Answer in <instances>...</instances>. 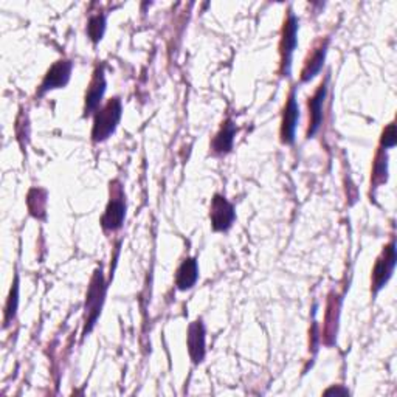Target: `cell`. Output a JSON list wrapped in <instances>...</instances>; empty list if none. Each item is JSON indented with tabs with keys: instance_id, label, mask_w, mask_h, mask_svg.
<instances>
[{
	"instance_id": "cell-1",
	"label": "cell",
	"mask_w": 397,
	"mask_h": 397,
	"mask_svg": "<svg viewBox=\"0 0 397 397\" xmlns=\"http://www.w3.org/2000/svg\"><path fill=\"white\" fill-rule=\"evenodd\" d=\"M120 118H122V101H120L118 98H113L96 113L94 131H92V137H94V140L103 141L110 137L113 131L117 129Z\"/></svg>"
},
{
	"instance_id": "cell-2",
	"label": "cell",
	"mask_w": 397,
	"mask_h": 397,
	"mask_svg": "<svg viewBox=\"0 0 397 397\" xmlns=\"http://www.w3.org/2000/svg\"><path fill=\"white\" fill-rule=\"evenodd\" d=\"M104 294H106V284L103 280L101 270H96L94 280L90 282L89 292H87V301H86V328H84V334L92 331L94 328L99 312H101V306L104 301Z\"/></svg>"
},
{
	"instance_id": "cell-3",
	"label": "cell",
	"mask_w": 397,
	"mask_h": 397,
	"mask_svg": "<svg viewBox=\"0 0 397 397\" xmlns=\"http://www.w3.org/2000/svg\"><path fill=\"white\" fill-rule=\"evenodd\" d=\"M296 34H298V17L294 13H290L284 24V30H282V41H281V70L284 76L290 73L292 56L298 44Z\"/></svg>"
},
{
	"instance_id": "cell-4",
	"label": "cell",
	"mask_w": 397,
	"mask_h": 397,
	"mask_svg": "<svg viewBox=\"0 0 397 397\" xmlns=\"http://www.w3.org/2000/svg\"><path fill=\"white\" fill-rule=\"evenodd\" d=\"M211 225L216 231H226L235 222V208L224 196L216 194L211 202Z\"/></svg>"
},
{
	"instance_id": "cell-5",
	"label": "cell",
	"mask_w": 397,
	"mask_h": 397,
	"mask_svg": "<svg viewBox=\"0 0 397 397\" xmlns=\"http://www.w3.org/2000/svg\"><path fill=\"white\" fill-rule=\"evenodd\" d=\"M396 266V248L394 243L385 247L384 253L380 254V258L377 259L373 270V284H374V292H379V290L384 287L388 280L391 278L393 270Z\"/></svg>"
},
{
	"instance_id": "cell-6",
	"label": "cell",
	"mask_w": 397,
	"mask_h": 397,
	"mask_svg": "<svg viewBox=\"0 0 397 397\" xmlns=\"http://www.w3.org/2000/svg\"><path fill=\"white\" fill-rule=\"evenodd\" d=\"M70 73H72V62L70 61L56 62L47 72L44 81H42L39 94H45L48 90L64 87L70 80Z\"/></svg>"
},
{
	"instance_id": "cell-7",
	"label": "cell",
	"mask_w": 397,
	"mask_h": 397,
	"mask_svg": "<svg viewBox=\"0 0 397 397\" xmlns=\"http://www.w3.org/2000/svg\"><path fill=\"white\" fill-rule=\"evenodd\" d=\"M188 351L194 363H201L207 352V335L202 320H197L188 329Z\"/></svg>"
},
{
	"instance_id": "cell-8",
	"label": "cell",
	"mask_w": 397,
	"mask_h": 397,
	"mask_svg": "<svg viewBox=\"0 0 397 397\" xmlns=\"http://www.w3.org/2000/svg\"><path fill=\"white\" fill-rule=\"evenodd\" d=\"M298 118H300V108H298L295 90H294L289 96V101L284 109V115H282V126H281V138L287 145H292L295 140V129L298 124Z\"/></svg>"
},
{
	"instance_id": "cell-9",
	"label": "cell",
	"mask_w": 397,
	"mask_h": 397,
	"mask_svg": "<svg viewBox=\"0 0 397 397\" xmlns=\"http://www.w3.org/2000/svg\"><path fill=\"white\" fill-rule=\"evenodd\" d=\"M326 94H328V87H326V82H323L320 89L315 92V95L312 96V99L309 101V117H310V124H309V131H308L309 138L314 137L322 126L323 104L326 99Z\"/></svg>"
},
{
	"instance_id": "cell-10",
	"label": "cell",
	"mask_w": 397,
	"mask_h": 397,
	"mask_svg": "<svg viewBox=\"0 0 397 397\" xmlns=\"http://www.w3.org/2000/svg\"><path fill=\"white\" fill-rule=\"evenodd\" d=\"M124 216H126V205L123 197L120 196L110 198L108 208H106V212L101 219L103 229L110 231L118 230L124 222Z\"/></svg>"
},
{
	"instance_id": "cell-11",
	"label": "cell",
	"mask_w": 397,
	"mask_h": 397,
	"mask_svg": "<svg viewBox=\"0 0 397 397\" xmlns=\"http://www.w3.org/2000/svg\"><path fill=\"white\" fill-rule=\"evenodd\" d=\"M106 92V80H104V70L103 67H98L94 75V80L90 82V87L86 94V115H90L92 112L98 109L99 103H101L103 95Z\"/></svg>"
},
{
	"instance_id": "cell-12",
	"label": "cell",
	"mask_w": 397,
	"mask_h": 397,
	"mask_svg": "<svg viewBox=\"0 0 397 397\" xmlns=\"http://www.w3.org/2000/svg\"><path fill=\"white\" fill-rule=\"evenodd\" d=\"M198 278V266L194 258H188L182 262V266L177 270L175 276V284L180 290L191 289Z\"/></svg>"
},
{
	"instance_id": "cell-13",
	"label": "cell",
	"mask_w": 397,
	"mask_h": 397,
	"mask_svg": "<svg viewBox=\"0 0 397 397\" xmlns=\"http://www.w3.org/2000/svg\"><path fill=\"white\" fill-rule=\"evenodd\" d=\"M236 136V126L233 124L231 120H226L225 124L222 126V129L219 131L215 141H212V149L217 154H226L231 151L233 141H235Z\"/></svg>"
},
{
	"instance_id": "cell-14",
	"label": "cell",
	"mask_w": 397,
	"mask_h": 397,
	"mask_svg": "<svg viewBox=\"0 0 397 397\" xmlns=\"http://www.w3.org/2000/svg\"><path fill=\"white\" fill-rule=\"evenodd\" d=\"M326 48H328V41L322 42V44L312 52L310 58L306 61V66L303 68V81L312 80V78L320 72L326 58Z\"/></svg>"
},
{
	"instance_id": "cell-15",
	"label": "cell",
	"mask_w": 397,
	"mask_h": 397,
	"mask_svg": "<svg viewBox=\"0 0 397 397\" xmlns=\"http://www.w3.org/2000/svg\"><path fill=\"white\" fill-rule=\"evenodd\" d=\"M337 322H338V303L335 298H332L328 306V315H326V326H324V335L326 343L334 342V337L337 334Z\"/></svg>"
},
{
	"instance_id": "cell-16",
	"label": "cell",
	"mask_w": 397,
	"mask_h": 397,
	"mask_svg": "<svg viewBox=\"0 0 397 397\" xmlns=\"http://www.w3.org/2000/svg\"><path fill=\"white\" fill-rule=\"evenodd\" d=\"M45 203H47L45 191H42V189L30 191V194H28V208H30L33 216L44 217Z\"/></svg>"
},
{
	"instance_id": "cell-17",
	"label": "cell",
	"mask_w": 397,
	"mask_h": 397,
	"mask_svg": "<svg viewBox=\"0 0 397 397\" xmlns=\"http://www.w3.org/2000/svg\"><path fill=\"white\" fill-rule=\"evenodd\" d=\"M106 30V16L104 14H96V16L90 17L89 20V25H87V33H89V38L95 42L101 41L103 34Z\"/></svg>"
},
{
	"instance_id": "cell-18",
	"label": "cell",
	"mask_w": 397,
	"mask_h": 397,
	"mask_svg": "<svg viewBox=\"0 0 397 397\" xmlns=\"http://www.w3.org/2000/svg\"><path fill=\"white\" fill-rule=\"evenodd\" d=\"M17 304H19V284H17V278L14 281L11 294L8 296V301H6V308H5V326H8L14 317H16L17 312Z\"/></svg>"
},
{
	"instance_id": "cell-19",
	"label": "cell",
	"mask_w": 397,
	"mask_h": 397,
	"mask_svg": "<svg viewBox=\"0 0 397 397\" xmlns=\"http://www.w3.org/2000/svg\"><path fill=\"white\" fill-rule=\"evenodd\" d=\"M387 155L384 154V149H382V152L379 154L377 161H375V166H374V182L375 183H382L387 180Z\"/></svg>"
},
{
	"instance_id": "cell-20",
	"label": "cell",
	"mask_w": 397,
	"mask_h": 397,
	"mask_svg": "<svg viewBox=\"0 0 397 397\" xmlns=\"http://www.w3.org/2000/svg\"><path fill=\"white\" fill-rule=\"evenodd\" d=\"M394 145H396V126L391 123L385 129L384 137H382V146L388 149V147H393Z\"/></svg>"
},
{
	"instance_id": "cell-21",
	"label": "cell",
	"mask_w": 397,
	"mask_h": 397,
	"mask_svg": "<svg viewBox=\"0 0 397 397\" xmlns=\"http://www.w3.org/2000/svg\"><path fill=\"white\" fill-rule=\"evenodd\" d=\"M324 394H347V389L343 388H331Z\"/></svg>"
}]
</instances>
